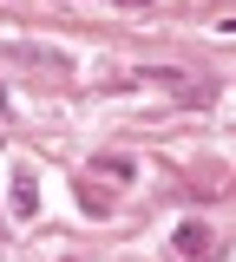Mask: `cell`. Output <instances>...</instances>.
Returning a JSON list of instances; mask_svg holds the SVG:
<instances>
[{"label":"cell","mask_w":236,"mask_h":262,"mask_svg":"<svg viewBox=\"0 0 236 262\" xmlns=\"http://www.w3.org/2000/svg\"><path fill=\"white\" fill-rule=\"evenodd\" d=\"M177 256H210V229L184 223V229H177Z\"/></svg>","instance_id":"6da1fadb"},{"label":"cell","mask_w":236,"mask_h":262,"mask_svg":"<svg viewBox=\"0 0 236 262\" xmlns=\"http://www.w3.org/2000/svg\"><path fill=\"white\" fill-rule=\"evenodd\" d=\"M223 27H230V33H236V20H223Z\"/></svg>","instance_id":"7a4b0ae2"}]
</instances>
